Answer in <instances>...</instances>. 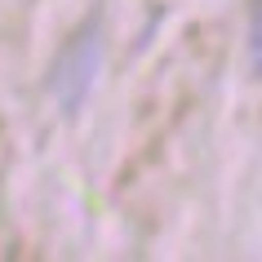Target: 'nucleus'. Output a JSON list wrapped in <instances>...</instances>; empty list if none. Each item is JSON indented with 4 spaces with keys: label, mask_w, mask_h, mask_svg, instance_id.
<instances>
[{
    "label": "nucleus",
    "mask_w": 262,
    "mask_h": 262,
    "mask_svg": "<svg viewBox=\"0 0 262 262\" xmlns=\"http://www.w3.org/2000/svg\"><path fill=\"white\" fill-rule=\"evenodd\" d=\"M98 67H102V27H98V18H89V23H80L76 36L58 49L54 76H49V89H54L58 107L67 111V116H76V111L84 107Z\"/></svg>",
    "instance_id": "1"
}]
</instances>
